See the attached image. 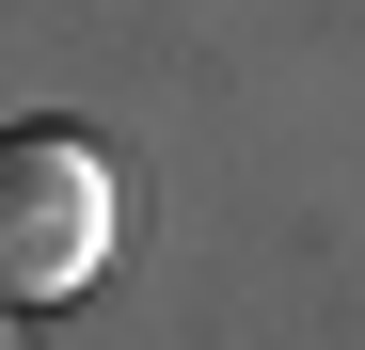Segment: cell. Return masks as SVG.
Here are the masks:
<instances>
[{
  "label": "cell",
  "mask_w": 365,
  "mask_h": 350,
  "mask_svg": "<svg viewBox=\"0 0 365 350\" xmlns=\"http://www.w3.org/2000/svg\"><path fill=\"white\" fill-rule=\"evenodd\" d=\"M128 239V175L80 128H0V303H80Z\"/></svg>",
  "instance_id": "1"
}]
</instances>
